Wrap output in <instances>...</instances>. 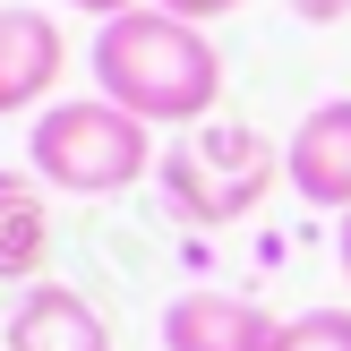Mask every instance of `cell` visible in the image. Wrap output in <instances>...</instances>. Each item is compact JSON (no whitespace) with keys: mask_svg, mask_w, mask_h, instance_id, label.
I'll use <instances>...</instances> for the list:
<instances>
[{"mask_svg":"<svg viewBox=\"0 0 351 351\" xmlns=\"http://www.w3.org/2000/svg\"><path fill=\"white\" fill-rule=\"evenodd\" d=\"M86 60H95V95H112L120 112H137L146 129H206L223 103V51L206 26H189V17L171 9H120L95 26V43H86Z\"/></svg>","mask_w":351,"mask_h":351,"instance_id":"cell-1","label":"cell"},{"mask_svg":"<svg viewBox=\"0 0 351 351\" xmlns=\"http://www.w3.org/2000/svg\"><path fill=\"white\" fill-rule=\"evenodd\" d=\"M154 129L120 112L112 95H60L26 120V171L60 197H120V189L154 180Z\"/></svg>","mask_w":351,"mask_h":351,"instance_id":"cell-2","label":"cell"},{"mask_svg":"<svg viewBox=\"0 0 351 351\" xmlns=\"http://www.w3.org/2000/svg\"><path fill=\"white\" fill-rule=\"evenodd\" d=\"M274 180H283V154H274L249 120H206L180 146H163V163H154V206H163L171 223H189V232H223V223L257 215Z\"/></svg>","mask_w":351,"mask_h":351,"instance_id":"cell-3","label":"cell"},{"mask_svg":"<svg viewBox=\"0 0 351 351\" xmlns=\"http://www.w3.org/2000/svg\"><path fill=\"white\" fill-rule=\"evenodd\" d=\"M283 180L300 189L317 215H351V95H326L300 112V129H291L283 146Z\"/></svg>","mask_w":351,"mask_h":351,"instance_id":"cell-4","label":"cell"},{"mask_svg":"<svg viewBox=\"0 0 351 351\" xmlns=\"http://www.w3.org/2000/svg\"><path fill=\"white\" fill-rule=\"evenodd\" d=\"M60 60H69L60 17H43V9H26V0H9V9H0V120L43 112L51 86H60Z\"/></svg>","mask_w":351,"mask_h":351,"instance_id":"cell-5","label":"cell"},{"mask_svg":"<svg viewBox=\"0 0 351 351\" xmlns=\"http://www.w3.org/2000/svg\"><path fill=\"white\" fill-rule=\"evenodd\" d=\"M274 335H283V317H266L240 291H206V283L163 308V351H274Z\"/></svg>","mask_w":351,"mask_h":351,"instance_id":"cell-6","label":"cell"},{"mask_svg":"<svg viewBox=\"0 0 351 351\" xmlns=\"http://www.w3.org/2000/svg\"><path fill=\"white\" fill-rule=\"evenodd\" d=\"M0 343L9 351H112V326H103V308L77 283H26L9 326H0Z\"/></svg>","mask_w":351,"mask_h":351,"instance_id":"cell-7","label":"cell"},{"mask_svg":"<svg viewBox=\"0 0 351 351\" xmlns=\"http://www.w3.org/2000/svg\"><path fill=\"white\" fill-rule=\"evenodd\" d=\"M51 257V197L34 171H0V283H43Z\"/></svg>","mask_w":351,"mask_h":351,"instance_id":"cell-8","label":"cell"},{"mask_svg":"<svg viewBox=\"0 0 351 351\" xmlns=\"http://www.w3.org/2000/svg\"><path fill=\"white\" fill-rule=\"evenodd\" d=\"M274 351H351V308H300V317H283Z\"/></svg>","mask_w":351,"mask_h":351,"instance_id":"cell-9","label":"cell"},{"mask_svg":"<svg viewBox=\"0 0 351 351\" xmlns=\"http://www.w3.org/2000/svg\"><path fill=\"white\" fill-rule=\"evenodd\" d=\"M154 9H171V17H189V26H215V17H232L240 0H154Z\"/></svg>","mask_w":351,"mask_h":351,"instance_id":"cell-10","label":"cell"},{"mask_svg":"<svg viewBox=\"0 0 351 351\" xmlns=\"http://www.w3.org/2000/svg\"><path fill=\"white\" fill-rule=\"evenodd\" d=\"M60 9H86V17L103 26V17H120V9H146V0H60Z\"/></svg>","mask_w":351,"mask_h":351,"instance_id":"cell-11","label":"cell"},{"mask_svg":"<svg viewBox=\"0 0 351 351\" xmlns=\"http://www.w3.org/2000/svg\"><path fill=\"white\" fill-rule=\"evenodd\" d=\"M335 266H343V283H351V215L335 223Z\"/></svg>","mask_w":351,"mask_h":351,"instance_id":"cell-12","label":"cell"},{"mask_svg":"<svg viewBox=\"0 0 351 351\" xmlns=\"http://www.w3.org/2000/svg\"><path fill=\"white\" fill-rule=\"evenodd\" d=\"M291 9H300V17H343L351 0H291Z\"/></svg>","mask_w":351,"mask_h":351,"instance_id":"cell-13","label":"cell"}]
</instances>
